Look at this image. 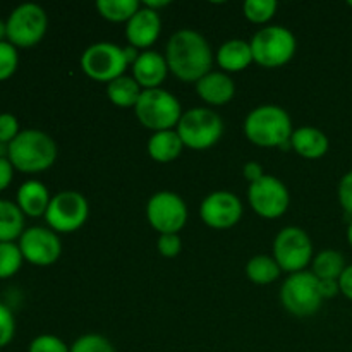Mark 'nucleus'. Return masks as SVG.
<instances>
[{
  "label": "nucleus",
  "mask_w": 352,
  "mask_h": 352,
  "mask_svg": "<svg viewBox=\"0 0 352 352\" xmlns=\"http://www.w3.org/2000/svg\"><path fill=\"white\" fill-rule=\"evenodd\" d=\"M282 270L277 261L267 254L253 256L246 265V275L253 284L268 285L280 277Z\"/></svg>",
  "instance_id": "obj_26"
},
{
  "label": "nucleus",
  "mask_w": 352,
  "mask_h": 352,
  "mask_svg": "<svg viewBox=\"0 0 352 352\" xmlns=\"http://www.w3.org/2000/svg\"><path fill=\"white\" fill-rule=\"evenodd\" d=\"M318 289L323 299H332L340 292L339 280H330V278H327V280H318Z\"/></svg>",
  "instance_id": "obj_38"
},
{
  "label": "nucleus",
  "mask_w": 352,
  "mask_h": 352,
  "mask_svg": "<svg viewBox=\"0 0 352 352\" xmlns=\"http://www.w3.org/2000/svg\"><path fill=\"white\" fill-rule=\"evenodd\" d=\"M23 253L19 244L0 243V278H9L19 272L23 265Z\"/></svg>",
  "instance_id": "obj_28"
},
{
  "label": "nucleus",
  "mask_w": 352,
  "mask_h": 352,
  "mask_svg": "<svg viewBox=\"0 0 352 352\" xmlns=\"http://www.w3.org/2000/svg\"><path fill=\"white\" fill-rule=\"evenodd\" d=\"M16 332V320L9 306L0 302V347H6L14 339Z\"/></svg>",
  "instance_id": "obj_33"
},
{
  "label": "nucleus",
  "mask_w": 352,
  "mask_h": 352,
  "mask_svg": "<svg viewBox=\"0 0 352 352\" xmlns=\"http://www.w3.org/2000/svg\"><path fill=\"white\" fill-rule=\"evenodd\" d=\"M339 201L340 206L352 217V170L347 172L339 184Z\"/></svg>",
  "instance_id": "obj_36"
},
{
  "label": "nucleus",
  "mask_w": 352,
  "mask_h": 352,
  "mask_svg": "<svg viewBox=\"0 0 352 352\" xmlns=\"http://www.w3.org/2000/svg\"><path fill=\"white\" fill-rule=\"evenodd\" d=\"M347 241H349V244H351V248H352V220H351L349 227H347Z\"/></svg>",
  "instance_id": "obj_44"
},
{
  "label": "nucleus",
  "mask_w": 352,
  "mask_h": 352,
  "mask_svg": "<svg viewBox=\"0 0 352 352\" xmlns=\"http://www.w3.org/2000/svg\"><path fill=\"white\" fill-rule=\"evenodd\" d=\"M182 148H184V143H182L177 131L174 129L153 133V136L148 141V155L160 164H168V162H174L175 158H179V155L182 153Z\"/></svg>",
  "instance_id": "obj_22"
},
{
  "label": "nucleus",
  "mask_w": 352,
  "mask_h": 352,
  "mask_svg": "<svg viewBox=\"0 0 352 352\" xmlns=\"http://www.w3.org/2000/svg\"><path fill=\"white\" fill-rule=\"evenodd\" d=\"M274 260L282 272H305L313 261V244L308 234L299 227H285L274 241Z\"/></svg>",
  "instance_id": "obj_9"
},
{
  "label": "nucleus",
  "mask_w": 352,
  "mask_h": 352,
  "mask_svg": "<svg viewBox=\"0 0 352 352\" xmlns=\"http://www.w3.org/2000/svg\"><path fill=\"white\" fill-rule=\"evenodd\" d=\"M196 93L208 105H226L236 95V85L226 72H208L196 82Z\"/></svg>",
  "instance_id": "obj_18"
},
{
  "label": "nucleus",
  "mask_w": 352,
  "mask_h": 352,
  "mask_svg": "<svg viewBox=\"0 0 352 352\" xmlns=\"http://www.w3.org/2000/svg\"><path fill=\"white\" fill-rule=\"evenodd\" d=\"M7 38L14 47H33L47 33L48 17L38 3H21L7 19Z\"/></svg>",
  "instance_id": "obj_10"
},
{
  "label": "nucleus",
  "mask_w": 352,
  "mask_h": 352,
  "mask_svg": "<svg viewBox=\"0 0 352 352\" xmlns=\"http://www.w3.org/2000/svg\"><path fill=\"white\" fill-rule=\"evenodd\" d=\"M339 285H340V292L352 301V265L346 267V270L342 272V275H340L339 278Z\"/></svg>",
  "instance_id": "obj_40"
},
{
  "label": "nucleus",
  "mask_w": 352,
  "mask_h": 352,
  "mask_svg": "<svg viewBox=\"0 0 352 352\" xmlns=\"http://www.w3.org/2000/svg\"><path fill=\"white\" fill-rule=\"evenodd\" d=\"M19 120L12 113H0V143H10L19 134Z\"/></svg>",
  "instance_id": "obj_35"
},
{
  "label": "nucleus",
  "mask_w": 352,
  "mask_h": 352,
  "mask_svg": "<svg viewBox=\"0 0 352 352\" xmlns=\"http://www.w3.org/2000/svg\"><path fill=\"white\" fill-rule=\"evenodd\" d=\"M167 6H170L168 0H144L143 2V7L155 10V12H158V9H164V7Z\"/></svg>",
  "instance_id": "obj_42"
},
{
  "label": "nucleus",
  "mask_w": 352,
  "mask_h": 352,
  "mask_svg": "<svg viewBox=\"0 0 352 352\" xmlns=\"http://www.w3.org/2000/svg\"><path fill=\"white\" fill-rule=\"evenodd\" d=\"M291 144L292 150L299 157L308 158V160H318V158L325 157L330 146L327 134L309 126L296 129L291 136Z\"/></svg>",
  "instance_id": "obj_19"
},
{
  "label": "nucleus",
  "mask_w": 352,
  "mask_h": 352,
  "mask_svg": "<svg viewBox=\"0 0 352 352\" xmlns=\"http://www.w3.org/2000/svg\"><path fill=\"white\" fill-rule=\"evenodd\" d=\"M69 352H116L112 342L98 333L82 336L69 347Z\"/></svg>",
  "instance_id": "obj_30"
},
{
  "label": "nucleus",
  "mask_w": 352,
  "mask_h": 352,
  "mask_svg": "<svg viewBox=\"0 0 352 352\" xmlns=\"http://www.w3.org/2000/svg\"><path fill=\"white\" fill-rule=\"evenodd\" d=\"M318 278L313 272H298L289 275L280 289V302L292 316L308 318L322 308Z\"/></svg>",
  "instance_id": "obj_7"
},
{
  "label": "nucleus",
  "mask_w": 352,
  "mask_h": 352,
  "mask_svg": "<svg viewBox=\"0 0 352 352\" xmlns=\"http://www.w3.org/2000/svg\"><path fill=\"white\" fill-rule=\"evenodd\" d=\"M346 270V260L342 253L336 250H325L318 253L313 260V274L318 280H339L342 272Z\"/></svg>",
  "instance_id": "obj_25"
},
{
  "label": "nucleus",
  "mask_w": 352,
  "mask_h": 352,
  "mask_svg": "<svg viewBox=\"0 0 352 352\" xmlns=\"http://www.w3.org/2000/svg\"><path fill=\"white\" fill-rule=\"evenodd\" d=\"M217 62H219L220 69L226 72H241L248 67L253 60V52H251V45L248 41L239 40H229L219 48L217 54Z\"/></svg>",
  "instance_id": "obj_21"
},
{
  "label": "nucleus",
  "mask_w": 352,
  "mask_h": 352,
  "mask_svg": "<svg viewBox=\"0 0 352 352\" xmlns=\"http://www.w3.org/2000/svg\"><path fill=\"white\" fill-rule=\"evenodd\" d=\"M96 9L110 23H127L141 9V3L138 0H98Z\"/></svg>",
  "instance_id": "obj_27"
},
{
  "label": "nucleus",
  "mask_w": 352,
  "mask_h": 352,
  "mask_svg": "<svg viewBox=\"0 0 352 352\" xmlns=\"http://www.w3.org/2000/svg\"><path fill=\"white\" fill-rule=\"evenodd\" d=\"M7 158L17 170L36 174L54 165L57 158V144L43 131H21L7 144Z\"/></svg>",
  "instance_id": "obj_2"
},
{
  "label": "nucleus",
  "mask_w": 352,
  "mask_h": 352,
  "mask_svg": "<svg viewBox=\"0 0 352 352\" xmlns=\"http://www.w3.org/2000/svg\"><path fill=\"white\" fill-rule=\"evenodd\" d=\"M177 134L181 136L184 146L196 151L208 150L222 138V117L213 110L203 109V107L188 110L186 113H182L181 120H179Z\"/></svg>",
  "instance_id": "obj_6"
},
{
  "label": "nucleus",
  "mask_w": 352,
  "mask_h": 352,
  "mask_svg": "<svg viewBox=\"0 0 352 352\" xmlns=\"http://www.w3.org/2000/svg\"><path fill=\"white\" fill-rule=\"evenodd\" d=\"M347 3H349V7H352V0H349V2H347Z\"/></svg>",
  "instance_id": "obj_45"
},
{
  "label": "nucleus",
  "mask_w": 352,
  "mask_h": 352,
  "mask_svg": "<svg viewBox=\"0 0 352 352\" xmlns=\"http://www.w3.org/2000/svg\"><path fill=\"white\" fill-rule=\"evenodd\" d=\"M140 52H138L136 47H133V45H127V47H124V57H126V62L129 65H134V62L138 60V57H140Z\"/></svg>",
  "instance_id": "obj_41"
},
{
  "label": "nucleus",
  "mask_w": 352,
  "mask_h": 352,
  "mask_svg": "<svg viewBox=\"0 0 352 352\" xmlns=\"http://www.w3.org/2000/svg\"><path fill=\"white\" fill-rule=\"evenodd\" d=\"M248 199L254 213L263 219H278L287 212L291 203L287 186L274 175H263L260 181L250 184Z\"/></svg>",
  "instance_id": "obj_13"
},
{
  "label": "nucleus",
  "mask_w": 352,
  "mask_h": 352,
  "mask_svg": "<svg viewBox=\"0 0 352 352\" xmlns=\"http://www.w3.org/2000/svg\"><path fill=\"white\" fill-rule=\"evenodd\" d=\"M199 217L212 229H230L243 217V203L230 191H213L203 199Z\"/></svg>",
  "instance_id": "obj_15"
},
{
  "label": "nucleus",
  "mask_w": 352,
  "mask_h": 352,
  "mask_svg": "<svg viewBox=\"0 0 352 352\" xmlns=\"http://www.w3.org/2000/svg\"><path fill=\"white\" fill-rule=\"evenodd\" d=\"M253 60L261 67L277 69L292 60L296 54V36L284 26H267L254 33L250 41Z\"/></svg>",
  "instance_id": "obj_5"
},
{
  "label": "nucleus",
  "mask_w": 352,
  "mask_h": 352,
  "mask_svg": "<svg viewBox=\"0 0 352 352\" xmlns=\"http://www.w3.org/2000/svg\"><path fill=\"white\" fill-rule=\"evenodd\" d=\"M168 74V65L164 55L155 50H146L138 57L133 65V76L143 89L160 88Z\"/></svg>",
  "instance_id": "obj_17"
},
{
  "label": "nucleus",
  "mask_w": 352,
  "mask_h": 352,
  "mask_svg": "<svg viewBox=\"0 0 352 352\" xmlns=\"http://www.w3.org/2000/svg\"><path fill=\"white\" fill-rule=\"evenodd\" d=\"M134 112L143 127L151 129L153 133L174 129L182 117L179 100L170 91L162 88L143 89Z\"/></svg>",
  "instance_id": "obj_4"
},
{
  "label": "nucleus",
  "mask_w": 352,
  "mask_h": 352,
  "mask_svg": "<svg viewBox=\"0 0 352 352\" xmlns=\"http://www.w3.org/2000/svg\"><path fill=\"white\" fill-rule=\"evenodd\" d=\"M292 120L278 105H261L251 110L244 120V134L261 148H278L292 136Z\"/></svg>",
  "instance_id": "obj_3"
},
{
  "label": "nucleus",
  "mask_w": 352,
  "mask_h": 352,
  "mask_svg": "<svg viewBox=\"0 0 352 352\" xmlns=\"http://www.w3.org/2000/svg\"><path fill=\"white\" fill-rule=\"evenodd\" d=\"M89 215V205L78 191H60L52 198L45 220L54 232L71 234L81 229Z\"/></svg>",
  "instance_id": "obj_11"
},
{
  "label": "nucleus",
  "mask_w": 352,
  "mask_h": 352,
  "mask_svg": "<svg viewBox=\"0 0 352 352\" xmlns=\"http://www.w3.org/2000/svg\"><path fill=\"white\" fill-rule=\"evenodd\" d=\"M146 219L160 234H177L188 222L184 199L172 191H158L146 205Z\"/></svg>",
  "instance_id": "obj_12"
},
{
  "label": "nucleus",
  "mask_w": 352,
  "mask_h": 352,
  "mask_svg": "<svg viewBox=\"0 0 352 352\" xmlns=\"http://www.w3.org/2000/svg\"><path fill=\"white\" fill-rule=\"evenodd\" d=\"M19 250L24 260L36 267H48L60 258L62 243L57 234L45 227H30L19 237Z\"/></svg>",
  "instance_id": "obj_14"
},
{
  "label": "nucleus",
  "mask_w": 352,
  "mask_h": 352,
  "mask_svg": "<svg viewBox=\"0 0 352 352\" xmlns=\"http://www.w3.org/2000/svg\"><path fill=\"white\" fill-rule=\"evenodd\" d=\"M157 250L165 258L177 256L182 250L181 237L177 234H160L157 241Z\"/></svg>",
  "instance_id": "obj_34"
},
{
  "label": "nucleus",
  "mask_w": 352,
  "mask_h": 352,
  "mask_svg": "<svg viewBox=\"0 0 352 352\" xmlns=\"http://www.w3.org/2000/svg\"><path fill=\"white\" fill-rule=\"evenodd\" d=\"M24 232V213L16 203L0 199V243H12Z\"/></svg>",
  "instance_id": "obj_23"
},
{
  "label": "nucleus",
  "mask_w": 352,
  "mask_h": 352,
  "mask_svg": "<svg viewBox=\"0 0 352 352\" xmlns=\"http://www.w3.org/2000/svg\"><path fill=\"white\" fill-rule=\"evenodd\" d=\"M168 71L182 82H198L212 72L213 54L203 34L192 30H179L170 36L165 50Z\"/></svg>",
  "instance_id": "obj_1"
},
{
  "label": "nucleus",
  "mask_w": 352,
  "mask_h": 352,
  "mask_svg": "<svg viewBox=\"0 0 352 352\" xmlns=\"http://www.w3.org/2000/svg\"><path fill=\"white\" fill-rule=\"evenodd\" d=\"M17 62V50L10 41H0V81L10 78L16 72Z\"/></svg>",
  "instance_id": "obj_31"
},
{
  "label": "nucleus",
  "mask_w": 352,
  "mask_h": 352,
  "mask_svg": "<svg viewBox=\"0 0 352 352\" xmlns=\"http://www.w3.org/2000/svg\"><path fill=\"white\" fill-rule=\"evenodd\" d=\"M141 93H143L141 86L138 85L136 79L129 78V76H120V78L109 82V86H107V96H109V100L116 107H120V109L136 107Z\"/></svg>",
  "instance_id": "obj_24"
},
{
  "label": "nucleus",
  "mask_w": 352,
  "mask_h": 352,
  "mask_svg": "<svg viewBox=\"0 0 352 352\" xmlns=\"http://www.w3.org/2000/svg\"><path fill=\"white\" fill-rule=\"evenodd\" d=\"M162 31V17L155 10L141 7L129 21L126 28V38L129 45L140 48H148L158 40Z\"/></svg>",
  "instance_id": "obj_16"
},
{
  "label": "nucleus",
  "mask_w": 352,
  "mask_h": 352,
  "mask_svg": "<svg viewBox=\"0 0 352 352\" xmlns=\"http://www.w3.org/2000/svg\"><path fill=\"white\" fill-rule=\"evenodd\" d=\"M28 352H69V347L58 337L45 333V336H38L36 339L31 340Z\"/></svg>",
  "instance_id": "obj_32"
},
{
  "label": "nucleus",
  "mask_w": 352,
  "mask_h": 352,
  "mask_svg": "<svg viewBox=\"0 0 352 352\" xmlns=\"http://www.w3.org/2000/svg\"><path fill=\"white\" fill-rule=\"evenodd\" d=\"M278 3L275 0H246L243 6V12L248 21L254 24H265L275 16Z\"/></svg>",
  "instance_id": "obj_29"
},
{
  "label": "nucleus",
  "mask_w": 352,
  "mask_h": 352,
  "mask_svg": "<svg viewBox=\"0 0 352 352\" xmlns=\"http://www.w3.org/2000/svg\"><path fill=\"white\" fill-rule=\"evenodd\" d=\"M243 174H244V179L250 181V184L260 181V179L265 175L263 168H261V165L258 164V162H248L243 168Z\"/></svg>",
  "instance_id": "obj_39"
},
{
  "label": "nucleus",
  "mask_w": 352,
  "mask_h": 352,
  "mask_svg": "<svg viewBox=\"0 0 352 352\" xmlns=\"http://www.w3.org/2000/svg\"><path fill=\"white\" fill-rule=\"evenodd\" d=\"M14 175V165L10 164L9 158L0 157V191L10 184Z\"/></svg>",
  "instance_id": "obj_37"
},
{
  "label": "nucleus",
  "mask_w": 352,
  "mask_h": 352,
  "mask_svg": "<svg viewBox=\"0 0 352 352\" xmlns=\"http://www.w3.org/2000/svg\"><path fill=\"white\" fill-rule=\"evenodd\" d=\"M7 36V24L0 19V41H3V38Z\"/></svg>",
  "instance_id": "obj_43"
},
{
  "label": "nucleus",
  "mask_w": 352,
  "mask_h": 352,
  "mask_svg": "<svg viewBox=\"0 0 352 352\" xmlns=\"http://www.w3.org/2000/svg\"><path fill=\"white\" fill-rule=\"evenodd\" d=\"M52 198L48 195L47 186L40 181H26L21 184L17 191V206L21 212L30 217H40L47 213Z\"/></svg>",
  "instance_id": "obj_20"
},
{
  "label": "nucleus",
  "mask_w": 352,
  "mask_h": 352,
  "mask_svg": "<svg viewBox=\"0 0 352 352\" xmlns=\"http://www.w3.org/2000/svg\"><path fill=\"white\" fill-rule=\"evenodd\" d=\"M129 64L124 57V48L109 41L91 45L81 55V69L88 78L100 82H112L124 76Z\"/></svg>",
  "instance_id": "obj_8"
}]
</instances>
